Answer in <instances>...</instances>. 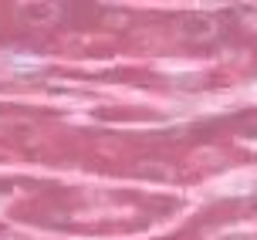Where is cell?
<instances>
[{
    "mask_svg": "<svg viewBox=\"0 0 257 240\" xmlns=\"http://www.w3.org/2000/svg\"><path fill=\"white\" fill-rule=\"evenodd\" d=\"M0 61L7 64L11 71H17V75H31V71H41V58L38 54H21V51H4L0 54Z\"/></svg>",
    "mask_w": 257,
    "mask_h": 240,
    "instance_id": "cell-1",
    "label": "cell"
}]
</instances>
